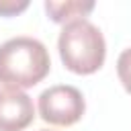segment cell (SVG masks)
<instances>
[{
    "mask_svg": "<svg viewBox=\"0 0 131 131\" xmlns=\"http://www.w3.org/2000/svg\"><path fill=\"white\" fill-rule=\"evenodd\" d=\"M51 70L47 47L33 37H12L0 45V84L6 88H31Z\"/></svg>",
    "mask_w": 131,
    "mask_h": 131,
    "instance_id": "cell-1",
    "label": "cell"
},
{
    "mask_svg": "<svg viewBox=\"0 0 131 131\" xmlns=\"http://www.w3.org/2000/svg\"><path fill=\"white\" fill-rule=\"evenodd\" d=\"M57 49L63 66L74 74H94L102 68L106 55V43L96 25L88 18H80L63 25Z\"/></svg>",
    "mask_w": 131,
    "mask_h": 131,
    "instance_id": "cell-2",
    "label": "cell"
},
{
    "mask_svg": "<svg viewBox=\"0 0 131 131\" xmlns=\"http://www.w3.org/2000/svg\"><path fill=\"white\" fill-rule=\"evenodd\" d=\"M39 115L49 125L70 127L78 123L86 111V102L82 92L76 86L70 84H57L49 86L39 94Z\"/></svg>",
    "mask_w": 131,
    "mask_h": 131,
    "instance_id": "cell-3",
    "label": "cell"
},
{
    "mask_svg": "<svg viewBox=\"0 0 131 131\" xmlns=\"http://www.w3.org/2000/svg\"><path fill=\"white\" fill-rule=\"evenodd\" d=\"M35 119L33 98L16 88H0V131H23Z\"/></svg>",
    "mask_w": 131,
    "mask_h": 131,
    "instance_id": "cell-4",
    "label": "cell"
},
{
    "mask_svg": "<svg viewBox=\"0 0 131 131\" xmlns=\"http://www.w3.org/2000/svg\"><path fill=\"white\" fill-rule=\"evenodd\" d=\"M92 8H94V2H76V0H66V2L47 0L45 2V10H47L49 18L53 23H61V25L84 18Z\"/></svg>",
    "mask_w": 131,
    "mask_h": 131,
    "instance_id": "cell-5",
    "label": "cell"
},
{
    "mask_svg": "<svg viewBox=\"0 0 131 131\" xmlns=\"http://www.w3.org/2000/svg\"><path fill=\"white\" fill-rule=\"evenodd\" d=\"M117 74H119L123 88L131 94V47L121 51V55L117 59Z\"/></svg>",
    "mask_w": 131,
    "mask_h": 131,
    "instance_id": "cell-6",
    "label": "cell"
},
{
    "mask_svg": "<svg viewBox=\"0 0 131 131\" xmlns=\"http://www.w3.org/2000/svg\"><path fill=\"white\" fill-rule=\"evenodd\" d=\"M29 6L27 0L16 2V0H0V16H14L18 12H23Z\"/></svg>",
    "mask_w": 131,
    "mask_h": 131,
    "instance_id": "cell-7",
    "label": "cell"
},
{
    "mask_svg": "<svg viewBox=\"0 0 131 131\" xmlns=\"http://www.w3.org/2000/svg\"><path fill=\"white\" fill-rule=\"evenodd\" d=\"M43 131H49V129H43Z\"/></svg>",
    "mask_w": 131,
    "mask_h": 131,
    "instance_id": "cell-8",
    "label": "cell"
}]
</instances>
